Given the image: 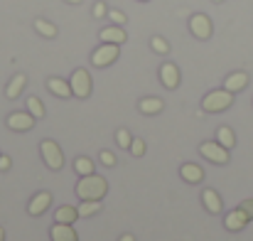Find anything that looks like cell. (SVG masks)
<instances>
[{
    "label": "cell",
    "instance_id": "1",
    "mask_svg": "<svg viewBox=\"0 0 253 241\" xmlns=\"http://www.w3.org/2000/svg\"><path fill=\"white\" fill-rule=\"evenodd\" d=\"M74 192H77L79 199H98V202H103V197L108 194V180L103 175H96V172L82 175Z\"/></svg>",
    "mask_w": 253,
    "mask_h": 241
},
{
    "label": "cell",
    "instance_id": "2",
    "mask_svg": "<svg viewBox=\"0 0 253 241\" xmlns=\"http://www.w3.org/2000/svg\"><path fill=\"white\" fill-rule=\"evenodd\" d=\"M231 106H234V94L226 91V89H214L202 98V111L204 113H224Z\"/></svg>",
    "mask_w": 253,
    "mask_h": 241
},
{
    "label": "cell",
    "instance_id": "3",
    "mask_svg": "<svg viewBox=\"0 0 253 241\" xmlns=\"http://www.w3.org/2000/svg\"><path fill=\"white\" fill-rule=\"evenodd\" d=\"M40 153H42V162L52 170V172H59L64 167V153H62V145L52 138H44L40 143Z\"/></svg>",
    "mask_w": 253,
    "mask_h": 241
},
{
    "label": "cell",
    "instance_id": "4",
    "mask_svg": "<svg viewBox=\"0 0 253 241\" xmlns=\"http://www.w3.org/2000/svg\"><path fill=\"white\" fill-rule=\"evenodd\" d=\"M121 57V45H111V42H101L93 52H91V64L96 69H106L111 64H116Z\"/></svg>",
    "mask_w": 253,
    "mask_h": 241
},
{
    "label": "cell",
    "instance_id": "5",
    "mask_svg": "<svg viewBox=\"0 0 253 241\" xmlns=\"http://www.w3.org/2000/svg\"><path fill=\"white\" fill-rule=\"evenodd\" d=\"M199 153H202V158H204V160L214 162V165H226V162H229V158H231V155H229L231 150H226V148H224L216 138H214V141L202 143V145H199Z\"/></svg>",
    "mask_w": 253,
    "mask_h": 241
},
{
    "label": "cell",
    "instance_id": "6",
    "mask_svg": "<svg viewBox=\"0 0 253 241\" xmlns=\"http://www.w3.org/2000/svg\"><path fill=\"white\" fill-rule=\"evenodd\" d=\"M35 123H37V118L25 108V111H12V113H7V118H5V126L10 128V131H15V133H27V131H32L35 128Z\"/></svg>",
    "mask_w": 253,
    "mask_h": 241
},
{
    "label": "cell",
    "instance_id": "7",
    "mask_svg": "<svg viewBox=\"0 0 253 241\" xmlns=\"http://www.w3.org/2000/svg\"><path fill=\"white\" fill-rule=\"evenodd\" d=\"M69 84H72V94L77 98H88L91 91H93V81H91V74L86 69H74L72 77H69Z\"/></svg>",
    "mask_w": 253,
    "mask_h": 241
},
{
    "label": "cell",
    "instance_id": "8",
    "mask_svg": "<svg viewBox=\"0 0 253 241\" xmlns=\"http://www.w3.org/2000/svg\"><path fill=\"white\" fill-rule=\"evenodd\" d=\"M189 32L197 37V40H209L211 37V32H214V25H211V20H209V15H204V12H194V15H189Z\"/></svg>",
    "mask_w": 253,
    "mask_h": 241
},
{
    "label": "cell",
    "instance_id": "9",
    "mask_svg": "<svg viewBox=\"0 0 253 241\" xmlns=\"http://www.w3.org/2000/svg\"><path fill=\"white\" fill-rule=\"evenodd\" d=\"M49 207H52V192L42 190V192H37V194L30 199V204H27V214H30V217H42Z\"/></svg>",
    "mask_w": 253,
    "mask_h": 241
},
{
    "label": "cell",
    "instance_id": "10",
    "mask_svg": "<svg viewBox=\"0 0 253 241\" xmlns=\"http://www.w3.org/2000/svg\"><path fill=\"white\" fill-rule=\"evenodd\" d=\"M160 84L168 89V91H174L179 84H182V74H179V67L172 64V62H165L160 67Z\"/></svg>",
    "mask_w": 253,
    "mask_h": 241
},
{
    "label": "cell",
    "instance_id": "11",
    "mask_svg": "<svg viewBox=\"0 0 253 241\" xmlns=\"http://www.w3.org/2000/svg\"><path fill=\"white\" fill-rule=\"evenodd\" d=\"M179 177L187 185H199L204 180V167L197 162H184V165H179Z\"/></svg>",
    "mask_w": 253,
    "mask_h": 241
},
{
    "label": "cell",
    "instance_id": "12",
    "mask_svg": "<svg viewBox=\"0 0 253 241\" xmlns=\"http://www.w3.org/2000/svg\"><path fill=\"white\" fill-rule=\"evenodd\" d=\"M202 204H204V209L209 214H221L224 212V202H221V197H219V192L214 187H207L202 192Z\"/></svg>",
    "mask_w": 253,
    "mask_h": 241
},
{
    "label": "cell",
    "instance_id": "13",
    "mask_svg": "<svg viewBox=\"0 0 253 241\" xmlns=\"http://www.w3.org/2000/svg\"><path fill=\"white\" fill-rule=\"evenodd\" d=\"M251 219L246 217V212L241 209V207H236L234 212H229L226 217H224V227H226V232H244V227L249 224Z\"/></svg>",
    "mask_w": 253,
    "mask_h": 241
},
{
    "label": "cell",
    "instance_id": "14",
    "mask_svg": "<svg viewBox=\"0 0 253 241\" xmlns=\"http://www.w3.org/2000/svg\"><path fill=\"white\" fill-rule=\"evenodd\" d=\"M49 239L52 241H79V234L74 229V224H59L54 222L49 229Z\"/></svg>",
    "mask_w": 253,
    "mask_h": 241
},
{
    "label": "cell",
    "instance_id": "15",
    "mask_svg": "<svg viewBox=\"0 0 253 241\" xmlns=\"http://www.w3.org/2000/svg\"><path fill=\"white\" fill-rule=\"evenodd\" d=\"M47 89H49V94H54L57 98H72V96H74L69 79H62V77H49V79H47Z\"/></svg>",
    "mask_w": 253,
    "mask_h": 241
},
{
    "label": "cell",
    "instance_id": "16",
    "mask_svg": "<svg viewBox=\"0 0 253 241\" xmlns=\"http://www.w3.org/2000/svg\"><path fill=\"white\" fill-rule=\"evenodd\" d=\"M98 37H101V42H111V45H123L128 40L123 25H108V27H103L98 32Z\"/></svg>",
    "mask_w": 253,
    "mask_h": 241
},
{
    "label": "cell",
    "instance_id": "17",
    "mask_svg": "<svg viewBox=\"0 0 253 241\" xmlns=\"http://www.w3.org/2000/svg\"><path fill=\"white\" fill-rule=\"evenodd\" d=\"M249 81H251V77L246 72H234V74H229L224 79V89L231 91V94H239V91H244L249 86Z\"/></svg>",
    "mask_w": 253,
    "mask_h": 241
},
{
    "label": "cell",
    "instance_id": "18",
    "mask_svg": "<svg viewBox=\"0 0 253 241\" xmlns=\"http://www.w3.org/2000/svg\"><path fill=\"white\" fill-rule=\"evenodd\" d=\"M163 108H165V101L158 98V96H145V98L138 101V111L145 113V116H158Z\"/></svg>",
    "mask_w": 253,
    "mask_h": 241
},
{
    "label": "cell",
    "instance_id": "19",
    "mask_svg": "<svg viewBox=\"0 0 253 241\" xmlns=\"http://www.w3.org/2000/svg\"><path fill=\"white\" fill-rule=\"evenodd\" d=\"M82 217H79V209L72 207V204H62L57 212H54V222L59 224H77Z\"/></svg>",
    "mask_w": 253,
    "mask_h": 241
},
{
    "label": "cell",
    "instance_id": "20",
    "mask_svg": "<svg viewBox=\"0 0 253 241\" xmlns=\"http://www.w3.org/2000/svg\"><path fill=\"white\" fill-rule=\"evenodd\" d=\"M25 86H27V77H25V74H15V77L10 79V84L5 86V96H7L10 101H15V98L22 94Z\"/></svg>",
    "mask_w": 253,
    "mask_h": 241
},
{
    "label": "cell",
    "instance_id": "21",
    "mask_svg": "<svg viewBox=\"0 0 253 241\" xmlns=\"http://www.w3.org/2000/svg\"><path fill=\"white\" fill-rule=\"evenodd\" d=\"M79 217L82 219H88V217H93V214H98L101 209H103V204L98 202V199H79Z\"/></svg>",
    "mask_w": 253,
    "mask_h": 241
},
{
    "label": "cell",
    "instance_id": "22",
    "mask_svg": "<svg viewBox=\"0 0 253 241\" xmlns=\"http://www.w3.org/2000/svg\"><path fill=\"white\" fill-rule=\"evenodd\" d=\"M216 141H219L226 150H234V145H236V133H234L229 126H219V128H216Z\"/></svg>",
    "mask_w": 253,
    "mask_h": 241
},
{
    "label": "cell",
    "instance_id": "23",
    "mask_svg": "<svg viewBox=\"0 0 253 241\" xmlns=\"http://www.w3.org/2000/svg\"><path fill=\"white\" fill-rule=\"evenodd\" d=\"M35 30H37L44 40H54V37H57V25H54V22H49V20L37 17V20H35Z\"/></svg>",
    "mask_w": 253,
    "mask_h": 241
},
{
    "label": "cell",
    "instance_id": "24",
    "mask_svg": "<svg viewBox=\"0 0 253 241\" xmlns=\"http://www.w3.org/2000/svg\"><path fill=\"white\" fill-rule=\"evenodd\" d=\"M74 170H77V175H79V177H82V175H91V172H96L93 160H91V158H86V155H79V158L74 160Z\"/></svg>",
    "mask_w": 253,
    "mask_h": 241
},
{
    "label": "cell",
    "instance_id": "25",
    "mask_svg": "<svg viewBox=\"0 0 253 241\" xmlns=\"http://www.w3.org/2000/svg\"><path fill=\"white\" fill-rule=\"evenodd\" d=\"M27 111H30L37 121H40V118H44V103H42L37 96H30V98H27Z\"/></svg>",
    "mask_w": 253,
    "mask_h": 241
},
{
    "label": "cell",
    "instance_id": "26",
    "mask_svg": "<svg viewBox=\"0 0 253 241\" xmlns=\"http://www.w3.org/2000/svg\"><path fill=\"white\" fill-rule=\"evenodd\" d=\"M150 47H153V52H158V54H169V42L165 37H160V35H153L150 37Z\"/></svg>",
    "mask_w": 253,
    "mask_h": 241
},
{
    "label": "cell",
    "instance_id": "27",
    "mask_svg": "<svg viewBox=\"0 0 253 241\" xmlns=\"http://www.w3.org/2000/svg\"><path fill=\"white\" fill-rule=\"evenodd\" d=\"M116 143H118L123 150H128V148H130V143H133V136H130V131H126V128H118V131H116Z\"/></svg>",
    "mask_w": 253,
    "mask_h": 241
},
{
    "label": "cell",
    "instance_id": "28",
    "mask_svg": "<svg viewBox=\"0 0 253 241\" xmlns=\"http://www.w3.org/2000/svg\"><path fill=\"white\" fill-rule=\"evenodd\" d=\"M128 150H130L133 158H143V155H145V141H143V138H133V143H130Z\"/></svg>",
    "mask_w": 253,
    "mask_h": 241
},
{
    "label": "cell",
    "instance_id": "29",
    "mask_svg": "<svg viewBox=\"0 0 253 241\" xmlns=\"http://www.w3.org/2000/svg\"><path fill=\"white\" fill-rule=\"evenodd\" d=\"M98 160H101V165L103 167H116V153H111V150H101L98 153Z\"/></svg>",
    "mask_w": 253,
    "mask_h": 241
},
{
    "label": "cell",
    "instance_id": "30",
    "mask_svg": "<svg viewBox=\"0 0 253 241\" xmlns=\"http://www.w3.org/2000/svg\"><path fill=\"white\" fill-rule=\"evenodd\" d=\"M108 20H111V25H126V12H121V10H108V15H106Z\"/></svg>",
    "mask_w": 253,
    "mask_h": 241
},
{
    "label": "cell",
    "instance_id": "31",
    "mask_svg": "<svg viewBox=\"0 0 253 241\" xmlns=\"http://www.w3.org/2000/svg\"><path fill=\"white\" fill-rule=\"evenodd\" d=\"M106 15H108V7H106L103 0H98V2L93 5V17H96V20H103Z\"/></svg>",
    "mask_w": 253,
    "mask_h": 241
},
{
    "label": "cell",
    "instance_id": "32",
    "mask_svg": "<svg viewBox=\"0 0 253 241\" xmlns=\"http://www.w3.org/2000/svg\"><path fill=\"white\" fill-rule=\"evenodd\" d=\"M10 167H12V158L2 153V155H0V172H7Z\"/></svg>",
    "mask_w": 253,
    "mask_h": 241
},
{
    "label": "cell",
    "instance_id": "33",
    "mask_svg": "<svg viewBox=\"0 0 253 241\" xmlns=\"http://www.w3.org/2000/svg\"><path fill=\"white\" fill-rule=\"evenodd\" d=\"M239 207H241V209L246 212V217H249V219H253V199H244V202H241Z\"/></svg>",
    "mask_w": 253,
    "mask_h": 241
},
{
    "label": "cell",
    "instance_id": "34",
    "mask_svg": "<svg viewBox=\"0 0 253 241\" xmlns=\"http://www.w3.org/2000/svg\"><path fill=\"white\" fill-rule=\"evenodd\" d=\"M118 241H135V237H133V234H121Z\"/></svg>",
    "mask_w": 253,
    "mask_h": 241
},
{
    "label": "cell",
    "instance_id": "35",
    "mask_svg": "<svg viewBox=\"0 0 253 241\" xmlns=\"http://www.w3.org/2000/svg\"><path fill=\"white\" fill-rule=\"evenodd\" d=\"M64 2H69V5H79L82 0H64Z\"/></svg>",
    "mask_w": 253,
    "mask_h": 241
},
{
    "label": "cell",
    "instance_id": "36",
    "mask_svg": "<svg viewBox=\"0 0 253 241\" xmlns=\"http://www.w3.org/2000/svg\"><path fill=\"white\" fill-rule=\"evenodd\" d=\"M0 241H5V229L0 227Z\"/></svg>",
    "mask_w": 253,
    "mask_h": 241
},
{
    "label": "cell",
    "instance_id": "37",
    "mask_svg": "<svg viewBox=\"0 0 253 241\" xmlns=\"http://www.w3.org/2000/svg\"><path fill=\"white\" fill-rule=\"evenodd\" d=\"M214 2H224V0H214Z\"/></svg>",
    "mask_w": 253,
    "mask_h": 241
},
{
    "label": "cell",
    "instance_id": "38",
    "mask_svg": "<svg viewBox=\"0 0 253 241\" xmlns=\"http://www.w3.org/2000/svg\"><path fill=\"white\" fill-rule=\"evenodd\" d=\"M140 2H148V0H140Z\"/></svg>",
    "mask_w": 253,
    "mask_h": 241
},
{
    "label": "cell",
    "instance_id": "39",
    "mask_svg": "<svg viewBox=\"0 0 253 241\" xmlns=\"http://www.w3.org/2000/svg\"><path fill=\"white\" fill-rule=\"evenodd\" d=\"M0 155H2V153H0Z\"/></svg>",
    "mask_w": 253,
    "mask_h": 241
}]
</instances>
